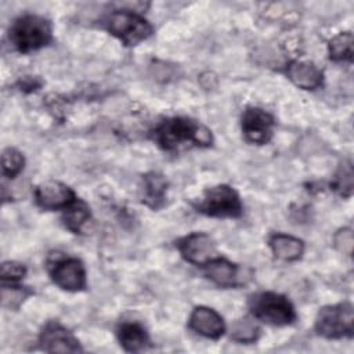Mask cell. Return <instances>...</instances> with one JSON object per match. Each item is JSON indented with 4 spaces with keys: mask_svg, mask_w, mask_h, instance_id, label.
<instances>
[{
    "mask_svg": "<svg viewBox=\"0 0 354 354\" xmlns=\"http://www.w3.org/2000/svg\"><path fill=\"white\" fill-rule=\"evenodd\" d=\"M333 188L342 196H350L353 192V167L350 162H346L340 166L336 173Z\"/></svg>",
    "mask_w": 354,
    "mask_h": 354,
    "instance_id": "cell-22",
    "label": "cell"
},
{
    "mask_svg": "<svg viewBox=\"0 0 354 354\" xmlns=\"http://www.w3.org/2000/svg\"><path fill=\"white\" fill-rule=\"evenodd\" d=\"M167 180L156 171L147 173L141 184V201L151 209H159L166 202Z\"/></svg>",
    "mask_w": 354,
    "mask_h": 354,
    "instance_id": "cell-14",
    "label": "cell"
},
{
    "mask_svg": "<svg viewBox=\"0 0 354 354\" xmlns=\"http://www.w3.org/2000/svg\"><path fill=\"white\" fill-rule=\"evenodd\" d=\"M250 310L254 318L270 325H289L295 321L296 313L290 301L274 292H261L250 299Z\"/></svg>",
    "mask_w": 354,
    "mask_h": 354,
    "instance_id": "cell-3",
    "label": "cell"
},
{
    "mask_svg": "<svg viewBox=\"0 0 354 354\" xmlns=\"http://www.w3.org/2000/svg\"><path fill=\"white\" fill-rule=\"evenodd\" d=\"M329 57L333 61H351L353 59V35L342 32L336 35L328 44Z\"/></svg>",
    "mask_w": 354,
    "mask_h": 354,
    "instance_id": "cell-19",
    "label": "cell"
},
{
    "mask_svg": "<svg viewBox=\"0 0 354 354\" xmlns=\"http://www.w3.org/2000/svg\"><path fill=\"white\" fill-rule=\"evenodd\" d=\"M41 350L47 353H77L82 351L75 336L58 322H48L39 336Z\"/></svg>",
    "mask_w": 354,
    "mask_h": 354,
    "instance_id": "cell-11",
    "label": "cell"
},
{
    "mask_svg": "<svg viewBox=\"0 0 354 354\" xmlns=\"http://www.w3.org/2000/svg\"><path fill=\"white\" fill-rule=\"evenodd\" d=\"M53 282L61 289L76 292L86 286V271L80 260L75 257H57L50 266Z\"/></svg>",
    "mask_w": 354,
    "mask_h": 354,
    "instance_id": "cell-7",
    "label": "cell"
},
{
    "mask_svg": "<svg viewBox=\"0 0 354 354\" xmlns=\"http://www.w3.org/2000/svg\"><path fill=\"white\" fill-rule=\"evenodd\" d=\"M259 335H260L259 326L256 325L254 321H252L249 318L238 319L231 326V337L235 342L253 343L257 340Z\"/></svg>",
    "mask_w": 354,
    "mask_h": 354,
    "instance_id": "cell-20",
    "label": "cell"
},
{
    "mask_svg": "<svg viewBox=\"0 0 354 354\" xmlns=\"http://www.w3.org/2000/svg\"><path fill=\"white\" fill-rule=\"evenodd\" d=\"M270 248L277 259L285 261H295L301 257L304 243L301 239L286 234H275L270 239Z\"/></svg>",
    "mask_w": 354,
    "mask_h": 354,
    "instance_id": "cell-17",
    "label": "cell"
},
{
    "mask_svg": "<svg viewBox=\"0 0 354 354\" xmlns=\"http://www.w3.org/2000/svg\"><path fill=\"white\" fill-rule=\"evenodd\" d=\"M90 220H91L90 209L80 199H76L71 206H68L65 209L64 223H65L66 228L75 234L83 232L84 228L88 225Z\"/></svg>",
    "mask_w": 354,
    "mask_h": 354,
    "instance_id": "cell-18",
    "label": "cell"
},
{
    "mask_svg": "<svg viewBox=\"0 0 354 354\" xmlns=\"http://www.w3.org/2000/svg\"><path fill=\"white\" fill-rule=\"evenodd\" d=\"M116 336L120 346L131 353L142 350L149 342L145 328L138 322H123L119 325Z\"/></svg>",
    "mask_w": 354,
    "mask_h": 354,
    "instance_id": "cell-16",
    "label": "cell"
},
{
    "mask_svg": "<svg viewBox=\"0 0 354 354\" xmlns=\"http://www.w3.org/2000/svg\"><path fill=\"white\" fill-rule=\"evenodd\" d=\"M189 328L207 339H218L225 330L221 315L213 308L205 306L194 308L189 315Z\"/></svg>",
    "mask_w": 354,
    "mask_h": 354,
    "instance_id": "cell-12",
    "label": "cell"
},
{
    "mask_svg": "<svg viewBox=\"0 0 354 354\" xmlns=\"http://www.w3.org/2000/svg\"><path fill=\"white\" fill-rule=\"evenodd\" d=\"M288 77L300 88L314 90L322 83L321 69L308 61H292L286 69Z\"/></svg>",
    "mask_w": 354,
    "mask_h": 354,
    "instance_id": "cell-13",
    "label": "cell"
},
{
    "mask_svg": "<svg viewBox=\"0 0 354 354\" xmlns=\"http://www.w3.org/2000/svg\"><path fill=\"white\" fill-rule=\"evenodd\" d=\"M274 118L261 108H248L242 116L245 138L253 144H266L272 136Z\"/></svg>",
    "mask_w": 354,
    "mask_h": 354,
    "instance_id": "cell-10",
    "label": "cell"
},
{
    "mask_svg": "<svg viewBox=\"0 0 354 354\" xmlns=\"http://www.w3.org/2000/svg\"><path fill=\"white\" fill-rule=\"evenodd\" d=\"M335 241V246L339 252L344 253V254H351L353 252V243H354V239H353V231L350 228H342L333 238Z\"/></svg>",
    "mask_w": 354,
    "mask_h": 354,
    "instance_id": "cell-25",
    "label": "cell"
},
{
    "mask_svg": "<svg viewBox=\"0 0 354 354\" xmlns=\"http://www.w3.org/2000/svg\"><path fill=\"white\" fill-rule=\"evenodd\" d=\"M32 292L21 288V286H11V289H7V286H3V306L8 307H17L19 306L24 299H26Z\"/></svg>",
    "mask_w": 354,
    "mask_h": 354,
    "instance_id": "cell-24",
    "label": "cell"
},
{
    "mask_svg": "<svg viewBox=\"0 0 354 354\" xmlns=\"http://www.w3.org/2000/svg\"><path fill=\"white\" fill-rule=\"evenodd\" d=\"M315 330L326 339L351 337L354 332V310L350 303L322 307L315 318Z\"/></svg>",
    "mask_w": 354,
    "mask_h": 354,
    "instance_id": "cell-4",
    "label": "cell"
},
{
    "mask_svg": "<svg viewBox=\"0 0 354 354\" xmlns=\"http://www.w3.org/2000/svg\"><path fill=\"white\" fill-rule=\"evenodd\" d=\"M155 140L165 151H178L188 145L209 147L212 133L202 123L188 118H170L155 130Z\"/></svg>",
    "mask_w": 354,
    "mask_h": 354,
    "instance_id": "cell-1",
    "label": "cell"
},
{
    "mask_svg": "<svg viewBox=\"0 0 354 354\" xmlns=\"http://www.w3.org/2000/svg\"><path fill=\"white\" fill-rule=\"evenodd\" d=\"M181 256L191 264L205 266L216 256V243L205 232H192L178 242Z\"/></svg>",
    "mask_w": 354,
    "mask_h": 354,
    "instance_id": "cell-8",
    "label": "cell"
},
{
    "mask_svg": "<svg viewBox=\"0 0 354 354\" xmlns=\"http://www.w3.org/2000/svg\"><path fill=\"white\" fill-rule=\"evenodd\" d=\"M35 199L36 203L44 210H65L77 198L68 185L55 180H48L36 187Z\"/></svg>",
    "mask_w": 354,
    "mask_h": 354,
    "instance_id": "cell-9",
    "label": "cell"
},
{
    "mask_svg": "<svg viewBox=\"0 0 354 354\" xmlns=\"http://www.w3.org/2000/svg\"><path fill=\"white\" fill-rule=\"evenodd\" d=\"M8 36L15 50L30 53L51 40V24L44 17L26 14L14 21Z\"/></svg>",
    "mask_w": 354,
    "mask_h": 354,
    "instance_id": "cell-2",
    "label": "cell"
},
{
    "mask_svg": "<svg viewBox=\"0 0 354 354\" xmlns=\"http://www.w3.org/2000/svg\"><path fill=\"white\" fill-rule=\"evenodd\" d=\"M205 275L218 286L231 288L239 281V268L225 259H213L205 264Z\"/></svg>",
    "mask_w": 354,
    "mask_h": 354,
    "instance_id": "cell-15",
    "label": "cell"
},
{
    "mask_svg": "<svg viewBox=\"0 0 354 354\" xmlns=\"http://www.w3.org/2000/svg\"><path fill=\"white\" fill-rule=\"evenodd\" d=\"M106 29L118 37L124 46H136L148 39L152 33V26L136 12L118 10L106 18Z\"/></svg>",
    "mask_w": 354,
    "mask_h": 354,
    "instance_id": "cell-5",
    "label": "cell"
},
{
    "mask_svg": "<svg viewBox=\"0 0 354 354\" xmlns=\"http://www.w3.org/2000/svg\"><path fill=\"white\" fill-rule=\"evenodd\" d=\"M24 169V156L15 148H6L1 155V170L8 178H14Z\"/></svg>",
    "mask_w": 354,
    "mask_h": 354,
    "instance_id": "cell-21",
    "label": "cell"
},
{
    "mask_svg": "<svg viewBox=\"0 0 354 354\" xmlns=\"http://www.w3.org/2000/svg\"><path fill=\"white\" fill-rule=\"evenodd\" d=\"M25 274H26L25 266L18 261H4L0 268V275H1L3 282L14 283V282L22 279Z\"/></svg>",
    "mask_w": 354,
    "mask_h": 354,
    "instance_id": "cell-23",
    "label": "cell"
},
{
    "mask_svg": "<svg viewBox=\"0 0 354 354\" xmlns=\"http://www.w3.org/2000/svg\"><path fill=\"white\" fill-rule=\"evenodd\" d=\"M195 207L198 212L212 217H238L242 213L238 192L225 184L206 189Z\"/></svg>",
    "mask_w": 354,
    "mask_h": 354,
    "instance_id": "cell-6",
    "label": "cell"
}]
</instances>
